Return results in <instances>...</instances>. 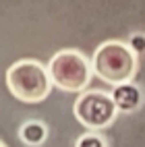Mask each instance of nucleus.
<instances>
[{"label": "nucleus", "instance_id": "nucleus-6", "mask_svg": "<svg viewBox=\"0 0 145 147\" xmlns=\"http://www.w3.org/2000/svg\"><path fill=\"white\" fill-rule=\"evenodd\" d=\"M19 139L29 147H40L48 139V126L40 120H27L19 129Z\"/></svg>", "mask_w": 145, "mask_h": 147}, {"label": "nucleus", "instance_id": "nucleus-1", "mask_svg": "<svg viewBox=\"0 0 145 147\" xmlns=\"http://www.w3.org/2000/svg\"><path fill=\"white\" fill-rule=\"evenodd\" d=\"M89 62L91 73L100 81L110 85L129 83L139 71V56L120 40H108L100 44Z\"/></svg>", "mask_w": 145, "mask_h": 147}, {"label": "nucleus", "instance_id": "nucleus-5", "mask_svg": "<svg viewBox=\"0 0 145 147\" xmlns=\"http://www.w3.org/2000/svg\"><path fill=\"white\" fill-rule=\"evenodd\" d=\"M110 97L116 106L118 112L124 114H131V112H137L141 104H143V91L137 83H120V85H114V89L110 91Z\"/></svg>", "mask_w": 145, "mask_h": 147}, {"label": "nucleus", "instance_id": "nucleus-2", "mask_svg": "<svg viewBox=\"0 0 145 147\" xmlns=\"http://www.w3.org/2000/svg\"><path fill=\"white\" fill-rule=\"evenodd\" d=\"M6 85L11 93L25 104H40L52 91V81L46 64L25 58L17 60L6 71Z\"/></svg>", "mask_w": 145, "mask_h": 147}, {"label": "nucleus", "instance_id": "nucleus-7", "mask_svg": "<svg viewBox=\"0 0 145 147\" xmlns=\"http://www.w3.org/2000/svg\"><path fill=\"white\" fill-rule=\"evenodd\" d=\"M75 147H108V141H106L98 131H91V133L81 135L79 139L75 141Z\"/></svg>", "mask_w": 145, "mask_h": 147}, {"label": "nucleus", "instance_id": "nucleus-4", "mask_svg": "<svg viewBox=\"0 0 145 147\" xmlns=\"http://www.w3.org/2000/svg\"><path fill=\"white\" fill-rule=\"evenodd\" d=\"M73 114L85 129L104 131L116 120L118 110H116L108 91L91 89V91H81V95L75 100Z\"/></svg>", "mask_w": 145, "mask_h": 147}, {"label": "nucleus", "instance_id": "nucleus-9", "mask_svg": "<svg viewBox=\"0 0 145 147\" xmlns=\"http://www.w3.org/2000/svg\"><path fill=\"white\" fill-rule=\"evenodd\" d=\"M0 147H6V145H4V143H2V141H0Z\"/></svg>", "mask_w": 145, "mask_h": 147}, {"label": "nucleus", "instance_id": "nucleus-3", "mask_svg": "<svg viewBox=\"0 0 145 147\" xmlns=\"http://www.w3.org/2000/svg\"><path fill=\"white\" fill-rule=\"evenodd\" d=\"M52 87L62 91L81 93L91 81V62L79 50H58L46 66Z\"/></svg>", "mask_w": 145, "mask_h": 147}, {"label": "nucleus", "instance_id": "nucleus-8", "mask_svg": "<svg viewBox=\"0 0 145 147\" xmlns=\"http://www.w3.org/2000/svg\"><path fill=\"white\" fill-rule=\"evenodd\" d=\"M131 50L137 54V56H141L143 54V50H145V42H143V33H131V37H129V44H127Z\"/></svg>", "mask_w": 145, "mask_h": 147}]
</instances>
